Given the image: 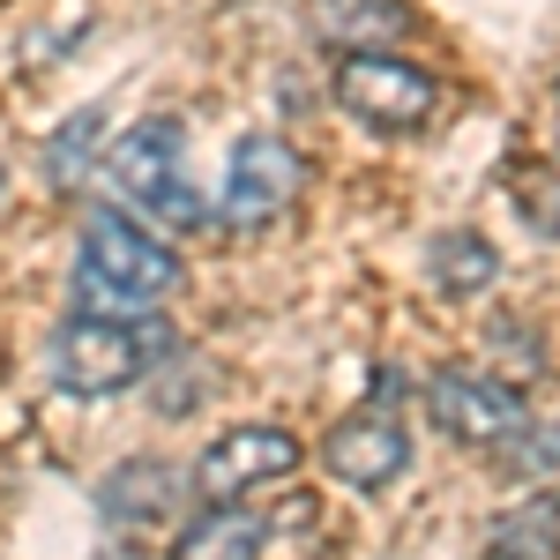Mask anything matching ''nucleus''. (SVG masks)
Masks as SVG:
<instances>
[{"instance_id": "nucleus-1", "label": "nucleus", "mask_w": 560, "mask_h": 560, "mask_svg": "<svg viewBox=\"0 0 560 560\" xmlns=\"http://www.w3.org/2000/svg\"><path fill=\"white\" fill-rule=\"evenodd\" d=\"M179 284V255L135 224L128 210H90L83 247H75V292L97 314H135V306H158Z\"/></svg>"}, {"instance_id": "nucleus-2", "label": "nucleus", "mask_w": 560, "mask_h": 560, "mask_svg": "<svg viewBox=\"0 0 560 560\" xmlns=\"http://www.w3.org/2000/svg\"><path fill=\"white\" fill-rule=\"evenodd\" d=\"M165 351L158 322H120V314H75L52 337V382L68 396H113L150 374V359Z\"/></svg>"}, {"instance_id": "nucleus-3", "label": "nucleus", "mask_w": 560, "mask_h": 560, "mask_svg": "<svg viewBox=\"0 0 560 560\" xmlns=\"http://www.w3.org/2000/svg\"><path fill=\"white\" fill-rule=\"evenodd\" d=\"M113 187L150 224H179V232L202 224V195L187 179V135L173 120H142V128H128L113 142Z\"/></svg>"}, {"instance_id": "nucleus-4", "label": "nucleus", "mask_w": 560, "mask_h": 560, "mask_svg": "<svg viewBox=\"0 0 560 560\" xmlns=\"http://www.w3.org/2000/svg\"><path fill=\"white\" fill-rule=\"evenodd\" d=\"M337 105L382 135H411V128H427V113H433V75L419 60H396V52H345Z\"/></svg>"}, {"instance_id": "nucleus-5", "label": "nucleus", "mask_w": 560, "mask_h": 560, "mask_svg": "<svg viewBox=\"0 0 560 560\" xmlns=\"http://www.w3.org/2000/svg\"><path fill=\"white\" fill-rule=\"evenodd\" d=\"M427 411L448 441H471V448H501V441H516V433L530 427V404H523L516 388L493 382V374H471V366L433 374Z\"/></svg>"}, {"instance_id": "nucleus-6", "label": "nucleus", "mask_w": 560, "mask_h": 560, "mask_svg": "<svg viewBox=\"0 0 560 560\" xmlns=\"http://www.w3.org/2000/svg\"><path fill=\"white\" fill-rule=\"evenodd\" d=\"M292 195H300V158L277 135H247L224 158V195H217L224 224H269L292 210Z\"/></svg>"}, {"instance_id": "nucleus-7", "label": "nucleus", "mask_w": 560, "mask_h": 560, "mask_svg": "<svg viewBox=\"0 0 560 560\" xmlns=\"http://www.w3.org/2000/svg\"><path fill=\"white\" fill-rule=\"evenodd\" d=\"M300 471V441L284 427H232L217 433L210 448H202V464H195V493H210V501H232V493H247V486H269V478Z\"/></svg>"}, {"instance_id": "nucleus-8", "label": "nucleus", "mask_w": 560, "mask_h": 560, "mask_svg": "<svg viewBox=\"0 0 560 560\" xmlns=\"http://www.w3.org/2000/svg\"><path fill=\"white\" fill-rule=\"evenodd\" d=\"M322 456H329V471L345 478V486H359V493H382L388 478L411 464V441H404V427H396V419H382V411H359V419H345V427L322 441Z\"/></svg>"}, {"instance_id": "nucleus-9", "label": "nucleus", "mask_w": 560, "mask_h": 560, "mask_svg": "<svg viewBox=\"0 0 560 560\" xmlns=\"http://www.w3.org/2000/svg\"><path fill=\"white\" fill-rule=\"evenodd\" d=\"M404 31H411V8L404 0H322L314 8V38L351 45V52H382Z\"/></svg>"}, {"instance_id": "nucleus-10", "label": "nucleus", "mask_w": 560, "mask_h": 560, "mask_svg": "<svg viewBox=\"0 0 560 560\" xmlns=\"http://www.w3.org/2000/svg\"><path fill=\"white\" fill-rule=\"evenodd\" d=\"M97 501H105V516H120V523H150L165 509H179V471L173 464H120L97 486Z\"/></svg>"}, {"instance_id": "nucleus-11", "label": "nucleus", "mask_w": 560, "mask_h": 560, "mask_svg": "<svg viewBox=\"0 0 560 560\" xmlns=\"http://www.w3.org/2000/svg\"><path fill=\"white\" fill-rule=\"evenodd\" d=\"M173 560H261V523L247 509H210L179 530Z\"/></svg>"}, {"instance_id": "nucleus-12", "label": "nucleus", "mask_w": 560, "mask_h": 560, "mask_svg": "<svg viewBox=\"0 0 560 560\" xmlns=\"http://www.w3.org/2000/svg\"><path fill=\"white\" fill-rule=\"evenodd\" d=\"M493 560H560V493H538L493 523Z\"/></svg>"}, {"instance_id": "nucleus-13", "label": "nucleus", "mask_w": 560, "mask_h": 560, "mask_svg": "<svg viewBox=\"0 0 560 560\" xmlns=\"http://www.w3.org/2000/svg\"><path fill=\"white\" fill-rule=\"evenodd\" d=\"M493 269H501V261H493V247H486L478 232H441V240H433V284H441V292H486Z\"/></svg>"}, {"instance_id": "nucleus-14", "label": "nucleus", "mask_w": 560, "mask_h": 560, "mask_svg": "<svg viewBox=\"0 0 560 560\" xmlns=\"http://www.w3.org/2000/svg\"><path fill=\"white\" fill-rule=\"evenodd\" d=\"M97 128H105V113H97V105H83V113H75L68 128H52V150H45V165H52V179H83L90 150H97V142H90Z\"/></svg>"}, {"instance_id": "nucleus-15", "label": "nucleus", "mask_w": 560, "mask_h": 560, "mask_svg": "<svg viewBox=\"0 0 560 560\" xmlns=\"http://www.w3.org/2000/svg\"><path fill=\"white\" fill-rule=\"evenodd\" d=\"M0 195H8V173H0Z\"/></svg>"}]
</instances>
